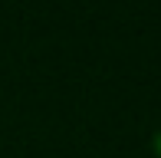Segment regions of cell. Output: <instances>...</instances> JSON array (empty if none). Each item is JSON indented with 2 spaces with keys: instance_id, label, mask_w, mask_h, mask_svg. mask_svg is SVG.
Instances as JSON below:
<instances>
[{
  "instance_id": "1",
  "label": "cell",
  "mask_w": 161,
  "mask_h": 158,
  "mask_svg": "<svg viewBox=\"0 0 161 158\" xmlns=\"http://www.w3.org/2000/svg\"><path fill=\"white\" fill-rule=\"evenodd\" d=\"M158 148H161V142H158Z\"/></svg>"
}]
</instances>
